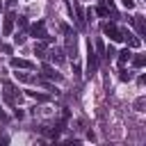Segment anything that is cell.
<instances>
[{
    "mask_svg": "<svg viewBox=\"0 0 146 146\" xmlns=\"http://www.w3.org/2000/svg\"><path fill=\"white\" fill-rule=\"evenodd\" d=\"M9 64H11V68H34L32 62H27V59H18V57H11Z\"/></svg>",
    "mask_w": 146,
    "mask_h": 146,
    "instance_id": "obj_7",
    "label": "cell"
},
{
    "mask_svg": "<svg viewBox=\"0 0 146 146\" xmlns=\"http://www.w3.org/2000/svg\"><path fill=\"white\" fill-rule=\"evenodd\" d=\"M30 32H32V36H34V39H41V41H50L48 32H46V21H36V23L30 27Z\"/></svg>",
    "mask_w": 146,
    "mask_h": 146,
    "instance_id": "obj_3",
    "label": "cell"
},
{
    "mask_svg": "<svg viewBox=\"0 0 146 146\" xmlns=\"http://www.w3.org/2000/svg\"><path fill=\"white\" fill-rule=\"evenodd\" d=\"M0 144H7V137L5 135H0Z\"/></svg>",
    "mask_w": 146,
    "mask_h": 146,
    "instance_id": "obj_26",
    "label": "cell"
},
{
    "mask_svg": "<svg viewBox=\"0 0 146 146\" xmlns=\"http://www.w3.org/2000/svg\"><path fill=\"white\" fill-rule=\"evenodd\" d=\"M103 32H105L112 41H123V30H121L116 23H105V25H103Z\"/></svg>",
    "mask_w": 146,
    "mask_h": 146,
    "instance_id": "obj_2",
    "label": "cell"
},
{
    "mask_svg": "<svg viewBox=\"0 0 146 146\" xmlns=\"http://www.w3.org/2000/svg\"><path fill=\"white\" fill-rule=\"evenodd\" d=\"M0 121H2V123H7V121H9V119H7V114H2V112H0Z\"/></svg>",
    "mask_w": 146,
    "mask_h": 146,
    "instance_id": "obj_24",
    "label": "cell"
},
{
    "mask_svg": "<svg viewBox=\"0 0 146 146\" xmlns=\"http://www.w3.org/2000/svg\"><path fill=\"white\" fill-rule=\"evenodd\" d=\"M132 59V64L137 66V68H141L144 64H146V55H135V57H130Z\"/></svg>",
    "mask_w": 146,
    "mask_h": 146,
    "instance_id": "obj_15",
    "label": "cell"
},
{
    "mask_svg": "<svg viewBox=\"0 0 146 146\" xmlns=\"http://www.w3.org/2000/svg\"><path fill=\"white\" fill-rule=\"evenodd\" d=\"M14 23H16V16H14V14H7V16H5V23H2V34H5V36L11 34Z\"/></svg>",
    "mask_w": 146,
    "mask_h": 146,
    "instance_id": "obj_5",
    "label": "cell"
},
{
    "mask_svg": "<svg viewBox=\"0 0 146 146\" xmlns=\"http://www.w3.org/2000/svg\"><path fill=\"white\" fill-rule=\"evenodd\" d=\"M14 43H16V46H23V43H25V34H23V32H18V34L14 36Z\"/></svg>",
    "mask_w": 146,
    "mask_h": 146,
    "instance_id": "obj_18",
    "label": "cell"
},
{
    "mask_svg": "<svg viewBox=\"0 0 146 146\" xmlns=\"http://www.w3.org/2000/svg\"><path fill=\"white\" fill-rule=\"evenodd\" d=\"M130 23L137 27V34H139V36H144V34H146V21H144V16H141V14H139V16H135V18H130Z\"/></svg>",
    "mask_w": 146,
    "mask_h": 146,
    "instance_id": "obj_6",
    "label": "cell"
},
{
    "mask_svg": "<svg viewBox=\"0 0 146 146\" xmlns=\"http://www.w3.org/2000/svg\"><path fill=\"white\" fill-rule=\"evenodd\" d=\"M18 25H21V27H27V18H25V16H18Z\"/></svg>",
    "mask_w": 146,
    "mask_h": 146,
    "instance_id": "obj_21",
    "label": "cell"
},
{
    "mask_svg": "<svg viewBox=\"0 0 146 146\" xmlns=\"http://www.w3.org/2000/svg\"><path fill=\"white\" fill-rule=\"evenodd\" d=\"M135 107H137V110H141V107H144V98H139V100L135 103Z\"/></svg>",
    "mask_w": 146,
    "mask_h": 146,
    "instance_id": "obj_23",
    "label": "cell"
},
{
    "mask_svg": "<svg viewBox=\"0 0 146 146\" xmlns=\"http://www.w3.org/2000/svg\"><path fill=\"white\" fill-rule=\"evenodd\" d=\"M14 116H16V119H23L25 112H23V110H14Z\"/></svg>",
    "mask_w": 146,
    "mask_h": 146,
    "instance_id": "obj_22",
    "label": "cell"
},
{
    "mask_svg": "<svg viewBox=\"0 0 146 146\" xmlns=\"http://www.w3.org/2000/svg\"><path fill=\"white\" fill-rule=\"evenodd\" d=\"M121 5H123L125 9H132V7H135V0H121Z\"/></svg>",
    "mask_w": 146,
    "mask_h": 146,
    "instance_id": "obj_20",
    "label": "cell"
},
{
    "mask_svg": "<svg viewBox=\"0 0 146 146\" xmlns=\"http://www.w3.org/2000/svg\"><path fill=\"white\" fill-rule=\"evenodd\" d=\"M16 2H18V0H7V7H14Z\"/></svg>",
    "mask_w": 146,
    "mask_h": 146,
    "instance_id": "obj_25",
    "label": "cell"
},
{
    "mask_svg": "<svg viewBox=\"0 0 146 146\" xmlns=\"http://www.w3.org/2000/svg\"><path fill=\"white\" fill-rule=\"evenodd\" d=\"M50 62H55V64H64V52H62L59 48H52V50H50Z\"/></svg>",
    "mask_w": 146,
    "mask_h": 146,
    "instance_id": "obj_11",
    "label": "cell"
},
{
    "mask_svg": "<svg viewBox=\"0 0 146 146\" xmlns=\"http://www.w3.org/2000/svg\"><path fill=\"white\" fill-rule=\"evenodd\" d=\"M75 21H78L80 27L84 25V14H82V7H80V5H75Z\"/></svg>",
    "mask_w": 146,
    "mask_h": 146,
    "instance_id": "obj_14",
    "label": "cell"
},
{
    "mask_svg": "<svg viewBox=\"0 0 146 146\" xmlns=\"http://www.w3.org/2000/svg\"><path fill=\"white\" fill-rule=\"evenodd\" d=\"M119 57H116V62H119V66H125L128 62H130V57H132V52H130V48H125V50H121V52H116Z\"/></svg>",
    "mask_w": 146,
    "mask_h": 146,
    "instance_id": "obj_10",
    "label": "cell"
},
{
    "mask_svg": "<svg viewBox=\"0 0 146 146\" xmlns=\"http://www.w3.org/2000/svg\"><path fill=\"white\" fill-rule=\"evenodd\" d=\"M66 50H68V55L75 59L78 57V46H75V36L73 34H68V39H66Z\"/></svg>",
    "mask_w": 146,
    "mask_h": 146,
    "instance_id": "obj_9",
    "label": "cell"
},
{
    "mask_svg": "<svg viewBox=\"0 0 146 146\" xmlns=\"http://www.w3.org/2000/svg\"><path fill=\"white\" fill-rule=\"evenodd\" d=\"M123 39H128V46H132V48H139V39H137L135 34H130L128 30H123Z\"/></svg>",
    "mask_w": 146,
    "mask_h": 146,
    "instance_id": "obj_13",
    "label": "cell"
},
{
    "mask_svg": "<svg viewBox=\"0 0 146 146\" xmlns=\"http://www.w3.org/2000/svg\"><path fill=\"white\" fill-rule=\"evenodd\" d=\"M2 98H5L11 107H16V105H21V103H23V94H21V89H16L9 80H5V82H2Z\"/></svg>",
    "mask_w": 146,
    "mask_h": 146,
    "instance_id": "obj_1",
    "label": "cell"
},
{
    "mask_svg": "<svg viewBox=\"0 0 146 146\" xmlns=\"http://www.w3.org/2000/svg\"><path fill=\"white\" fill-rule=\"evenodd\" d=\"M119 80H121V82H130V80H132V73L125 71V68H121V71H119Z\"/></svg>",
    "mask_w": 146,
    "mask_h": 146,
    "instance_id": "obj_16",
    "label": "cell"
},
{
    "mask_svg": "<svg viewBox=\"0 0 146 146\" xmlns=\"http://www.w3.org/2000/svg\"><path fill=\"white\" fill-rule=\"evenodd\" d=\"M27 96H32L34 100H41V103L48 100V96H46V94H39V91H27Z\"/></svg>",
    "mask_w": 146,
    "mask_h": 146,
    "instance_id": "obj_17",
    "label": "cell"
},
{
    "mask_svg": "<svg viewBox=\"0 0 146 146\" xmlns=\"http://www.w3.org/2000/svg\"><path fill=\"white\" fill-rule=\"evenodd\" d=\"M41 71H43V75H46L48 80H57V82L62 80V75H59V73H57V71H55L50 64H43V68H41Z\"/></svg>",
    "mask_w": 146,
    "mask_h": 146,
    "instance_id": "obj_8",
    "label": "cell"
},
{
    "mask_svg": "<svg viewBox=\"0 0 146 146\" xmlns=\"http://www.w3.org/2000/svg\"><path fill=\"white\" fill-rule=\"evenodd\" d=\"M114 55H116V50H114V48L110 46V48L105 50V59H114Z\"/></svg>",
    "mask_w": 146,
    "mask_h": 146,
    "instance_id": "obj_19",
    "label": "cell"
},
{
    "mask_svg": "<svg viewBox=\"0 0 146 146\" xmlns=\"http://www.w3.org/2000/svg\"><path fill=\"white\" fill-rule=\"evenodd\" d=\"M96 68H98V55H96L94 46L89 43L87 46V71L89 73H96Z\"/></svg>",
    "mask_w": 146,
    "mask_h": 146,
    "instance_id": "obj_4",
    "label": "cell"
},
{
    "mask_svg": "<svg viewBox=\"0 0 146 146\" xmlns=\"http://www.w3.org/2000/svg\"><path fill=\"white\" fill-rule=\"evenodd\" d=\"M46 52H48V46H46V41H39V43L34 46V55H36V57H48Z\"/></svg>",
    "mask_w": 146,
    "mask_h": 146,
    "instance_id": "obj_12",
    "label": "cell"
}]
</instances>
